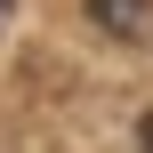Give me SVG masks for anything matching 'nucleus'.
Wrapping results in <instances>:
<instances>
[{
	"label": "nucleus",
	"instance_id": "nucleus-1",
	"mask_svg": "<svg viewBox=\"0 0 153 153\" xmlns=\"http://www.w3.org/2000/svg\"><path fill=\"white\" fill-rule=\"evenodd\" d=\"M89 24H105L113 40H145L153 32V0H89Z\"/></svg>",
	"mask_w": 153,
	"mask_h": 153
},
{
	"label": "nucleus",
	"instance_id": "nucleus-2",
	"mask_svg": "<svg viewBox=\"0 0 153 153\" xmlns=\"http://www.w3.org/2000/svg\"><path fill=\"white\" fill-rule=\"evenodd\" d=\"M137 153H153V113H145V121H137Z\"/></svg>",
	"mask_w": 153,
	"mask_h": 153
}]
</instances>
